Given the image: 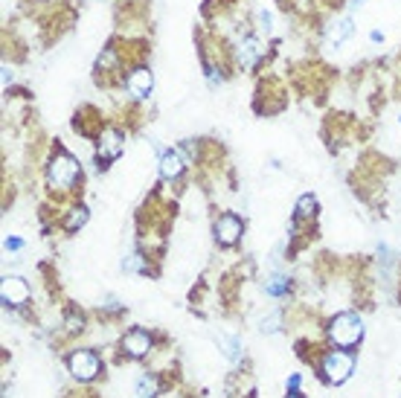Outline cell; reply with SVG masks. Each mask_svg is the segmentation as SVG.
<instances>
[{"mask_svg":"<svg viewBox=\"0 0 401 398\" xmlns=\"http://www.w3.org/2000/svg\"><path fill=\"white\" fill-rule=\"evenodd\" d=\"M280 323H282V314H280V311H273V314H268L265 320H262L259 329L268 332V334H273V332H280Z\"/></svg>","mask_w":401,"mask_h":398,"instance_id":"ac0fdd59","label":"cell"},{"mask_svg":"<svg viewBox=\"0 0 401 398\" xmlns=\"http://www.w3.org/2000/svg\"><path fill=\"white\" fill-rule=\"evenodd\" d=\"M265 291H268L271 296H280V294H285V291H288V279H285V276H271V282L265 285Z\"/></svg>","mask_w":401,"mask_h":398,"instance_id":"e0dca14e","label":"cell"},{"mask_svg":"<svg viewBox=\"0 0 401 398\" xmlns=\"http://www.w3.org/2000/svg\"><path fill=\"white\" fill-rule=\"evenodd\" d=\"M0 294H3L6 305H26V300H30V285L21 276H6L3 285H0Z\"/></svg>","mask_w":401,"mask_h":398,"instance_id":"52a82bcc","label":"cell"},{"mask_svg":"<svg viewBox=\"0 0 401 398\" xmlns=\"http://www.w3.org/2000/svg\"><path fill=\"white\" fill-rule=\"evenodd\" d=\"M85 221H88V209H85V207H73L70 216H67V221H64V230L76 233L79 227H85Z\"/></svg>","mask_w":401,"mask_h":398,"instance_id":"5bb4252c","label":"cell"},{"mask_svg":"<svg viewBox=\"0 0 401 398\" xmlns=\"http://www.w3.org/2000/svg\"><path fill=\"white\" fill-rule=\"evenodd\" d=\"M215 241L218 245H224V247H230V245H236V241L242 238V221L236 218V216H221L218 221H215Z\"/></svg>","mask_w":401,"mask_h":398,"instance_id":"5b68a950","label":"cell"},{"mask_svg":"<svg viewBox=\"0 0 401 398\" xmlns=\"http://www.w3.org/2000/svg\"><path fill=\"white\" fill-rule=\"evenodd\" d=\"M291 398H302V395H300V392H297V390H291Z\"/></svg>","mask_w":401,"mask_h":398,"instance_id":"603a6c76","label":"cell"},{"mask_svg":"<svg viewBox=\"0 0 401 398\" xmlns=\"http://www.w3.org/2000/svg\"><path fill=\"white\" fill-rule=\"evenodd\" d=\"M122 349H126L131 358H143L151 349V337L143 332V329H131L126 337H122Z\"/></svg>","mask_w":401,"mask_h":398,"instance_id":"30bf717a","label":"cell"},{"mask_svg":"<svg viewBox=\"0 0 401 398\" xmlns=\"http://www.w3.org/2000/svg\"><path fill=\"white\" fill-rule=\"evenodd\" d=\"M189 158L181 151V149H172V151H163L160 154V178L163 180H175V178H181V172L186 169Z\"/></svg>","mask_w":401,"mask_h":398,"instance_id":"8992f818","label":"cell"},{"mask_svg":"<svg viewBox=\"0 0 401 398\" xmlns=\"http://www.w3.org/2000/svg\"><path fill=\"white\" fill-rule=\"evenodd\" d=\"M259 21H262V30L271 32V12H259Z\"/></svg>","mask_w":401,"mask_h":398,"instance_id":"44dd1931","label":"cell"},{"mask_svg":"<svg viewBox=\"0 0 401 398\" xmlns=\"http://www.w3.org/2000/svg\"><path fill=\"white\" fill-rule=\"evenodd\" d=\"M3 247H6V250H21V247H23V241H21V238H6V241H3Z\"/></svg>","mask_w":401,"mask_h":398,"instance_id":"ffe728a7","label":"cell"},{"mask_svg":"<svg viewBox=\"0 0 401 398\" xmlns=\"http://www.w3.org/2000/svg\"><path fill=\"white\" fill-rule=\"evenodd\" d=\"M218 349L227 354V358L236 363L242 361V340L239 337H230V334H218Z\"/></svg>","mask_w":401,"mask_h":398,"instance_id":"7c38bea8","label":"cell"},{"mask_svg":"<svg viewBox=\"0 0 401 398\" xmlns=\"http://www.w3.org/2000/svg\"><path fill=\"white\" fill-rule=\"evenodd\" d=\"M128 93L134 99H146L151 93V88H155V76H151V70L148 67H137L134 73L128 76Z\"/></svg>","mask_w":401,"mask_h":398,"instance_id":"ba28073f","label":"cell"},{"mask_svg":"<svg viewBox=\"0 0 401 398\" xmlns=\"http://www.w3.org/2000/svg\"><path fill=\"white\" fill-rule=\"evenodd\" d=\"M79 163L70 158V154H55V158L50 160V169H47V178L52 187H59V189H67V187H73L76 178H79Z\"/></svg>","mask_w":401,"mask_h":398,"instance_id":"7a4b0ae2","label":"cell"},{"mask_svg":"<svg viewBox=\"0 0 401 398\" xmlns=\"http://www.w3.org/2000/svg\"><path fill=\"white\" fill-rule=\"evenodd\" d=\"M398 122H401V117H398Z\"/></svg>","mask_w":401,"mask_h":398,"instance_id":"cb8c5ba5","label":"cell"},{"mask_svg":"<svg viewBox=\"0 0 401 398\" xmlns=\"http://www.w3.org/2000/svg\"><path fill=\"white\" fill-rule=\"evenodd\" d=\"M352 21L349 18H338L335 23H329L326 26V47H340L343 41H346L349 35H352Z\"/></svg>","mask_w":401,"mask_h":398,"instance_id":"8fae6325","label":"cell"},{"mask_svg":"<svg viewBox=\"0 0 401 398\" xmlns=\"http://www.w3.org/2000/svg\"><path fill=\"white\" fill-rule=\"evenodd\" d=\"M122 267H126L128 274H134V271H143V256L140 253H134V256H128L126 262H122Z\"/></svg>","mask_w":401,"mask_h":398,"instance_id":"d6986e66","label":"cell"},{"mask_svg":"<svg viewBox=\"0 0 401 398\" xmlns=\"http://www.w3.org/2000/svg\"><path fill=\"white\" fill-rule=\"evenodd\" d=\"M329 337H331V343H335V346L349 349L364 337V320L358 314H349V311H346V314H338L329 325Z\"/></svg>","mask_w":401,"mask_h":398,"instance_id":"6da1fadb","label":"cell"},{"mask_svg":"<svg viewBox=\"0 0 401 398\" xmlns=\"http://www.w3.org/2000/svg\"><path fill=\"white\" fill-rule=\"evenodd\" d=\"M300 387V375H291L288 378V390H297Z\"/></svg>","mask_w":401,"mask_h":398,"instance_id":"7402d4cb","label":"cell"},{"mask_svg":"<svg viewBox=\"0 0 401 398\" xmlns=\"http://www.w3.org/2000/svg\"><path fill=\"white\" fill-rule=\"evenodd\" d=\"M239 55H242V64H253L259 59V41L253 35H244L239 44Z\"/></svg>","mask_w":401,"mask_h":398,"instance_id":"4fadbf2b","label":"cell"},{"mask_svg":"<svg viewBox=\"0 0 401 398\" xmlns=\"http://www.w3.org/2000/svg\"><path fill=\"white\" fill-rule=\"evenodd\" d=\"M157 392V381L155 378H143L140 383H137V398H151Z\"/></svg>","mask_w":401,"mask_h":398,"instance_id":"2e32d148","label":"cell"},{"mask_svg":"<svg viewBox=\"0 0 401 398\" xmlns=\"http://www.w3.org/2000/svg\"><path fill=\"white\" fill-rule=\"evenodd\" d=\"M122 146H126V140H122L119 131H114V128L102 131V137H99V160H117L122 154Z\"/></svg>","mask_w":401,"mask_h":398,"instance_id":"9c48e42d","label":"cell"},{"mask_svg":"<svg viewBox=\"0 0 401 398\" xmlns=\"http://www.w3.org/2000/svg\"><path fill=\"white\" fill-rule=\"evenodd\" d=\"M67 366H70V372H73L76 381H93L96 375H99V369H102L99 358H96L93 352H85V349L73 352L70 361H67Z\"/></svg>","mask_w":401,"mask_h":398,"instance_id":"277c9868","label":"cell"},{"mask_svg":"<svg viewBox=\"0 0 401 398\" xmlns=\"http://www.w3.org/2000/svg\"><path fill=\"white\" fill-rule=\"evenodd\" d=\"M352 372H355L352 354H346V352H329L326 358H323V375H326V381L343 383Z\"/></svg>","mask_w":401,"mask_h":398,"instance_id":"3957f363","label":"cell"},{"mask_svg":"<svg viewBox=\"0 0 401 398\" xmlns=\"http://www.w3.org/2000/svg\"><path fill=\"white\" fill-rule=\"evenodd\" d=\"M314 212H317V198L314 195H302L300 201H297V216L309 218V216H314Z\"/></svg>","mask_w":401,"mask_h":398,"instance_id":"9a60e30c","label":"cell"}]
</instances>
